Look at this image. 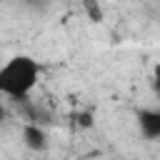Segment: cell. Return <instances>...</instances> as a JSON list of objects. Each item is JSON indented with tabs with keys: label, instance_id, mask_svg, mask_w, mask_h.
<instances>
[{
	"label": "cell",
	"instance_id": "obj_1",
	"mask_svg": "<svg viewBox=\"0 0 160 160\" xmlns=\"http://www.w3.org/2000/svg\"><path fill=\"white\" fill-rule=\"evenodd\" d=\"M40 62L30 55H12L0 65V95L25 100L40 82Z\"/></svg>",
	"mask_w": 160,
	"mask_h": 160
},
{
	"label": "cell",
	"instance_id": "obj_2",
	"mask_svg": "<svg viewBox=\"0 0 160 160\" xmlns=\"http://www.w3.org/2000/svg\"><path fill=\"white\" fill-rule=\"evenodd\" d=\"M138 130L145 140H160V108H145L138 112Z\"/></svg>",
	"mask_w": 160,
	"mask_h": 160
},
{
	"label": "cell",
	"instance_id": "obj_3",
	"mask_svg": "<svg viewBox=\"0 0 160 160\" xmlns=\"http://www.w3.org/2000/svg\"><path fill=\"white\" fill-rule=\"evenodd\" d=\"M22 142H25L28 150L40 152V150L48 148V135H45V130H42L40 125H35V122H25V125H22Z\"/></svg>",
	"mask_w": 160,
	"mask_h": 160
},
{
	"label": "cell",
	"instance_id": "obj_4",
	"mask_svg": "<svg viewBox=\"0 0 160 160\" xmlns=\"http://www.w3.org/2000/svg\"><path fill=\"white\" fill-rule=\"evenodd\" d=\"M82 8H85V12H88V18L92 22H100L102 20V10H100L98 0H82Z\"/></svg>",
	"mask_w": 160,
	"mask_h": 160
},
{
	"label": "cell",
	"instance_id": "obj_5",
	"mask_svg": "<svg viewBox=\"0 0 160 160\" xmlns=\"http://www.w3.org/2000/svg\"><path fill=\"white\" fill-rule=\"evenodd\" d=\"M72 122L78 128H92V112H72Z\"/></svg>",
	"mask_w": 160,
	"mask_h": 160
},
{
	"label": "cell",
	"instance_id": "obj_6",
	"mask_svg": "<svg viewBox=\"0 0 160 160\" xmlns=\"http://www.w3.org/2000/svg\"><path fill=\"white\" fill-rule=\"evenodd\" d=\"M152 88H155V92L160 95V62L152 68Z\"/></svg>",
	"mask_w": 160,
	"mask_h": 160
},
{
	"label": "cell",
	"instance_id": "obj_7",
	"mask_svg": "<svg viewBox=\"0 0 160 160\" xmlns=\"http://www.w3.org/2000/svg\"><path fill=\"white\" fill-rule=\"evenodd\" d=\"M5 120V100H2V95H0V122Z\"/></svg>",
	"mask_w": 160,
	"mask_h": 160
}]
</instances>
